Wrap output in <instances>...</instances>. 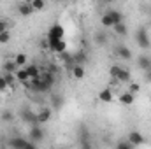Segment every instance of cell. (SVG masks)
I'll use <instances>...</instances> for the list:
<instances>
[{"label":"cell","mask_w":151,"mask_h":149,"mask_svg":"<svg viewBox=\"0 0 151 149\" xmlns=\"http://www.w3.org/2000/svg\"><path fill=\"white\" fill-rule=\"evenodd\" d=\"M9 148L11 149H37L32 140L23 139V137H12V139H9Z\"/></svg>","instance_id":"cell-1"},{"label":"cell","mask_w":151,"mask_h":149,"mask_svg":"<svg viewBox=\"0 0 151 149\" xmlns=\"http://www.w3.org/2000/svg\"><path fill=\"white\" fill-rule=\"evenodd\" d=\"M63 34H65V30H63V27L60 25V23H55L51 28H49V32H47V44H51V42H56V40H63Z\"/></svg>","instance_id":"cell-2"},{"label":"cell","mask_w":151,"mask_h":149,"mask_svg":"<svg viewBox=\"0 0 151 149\" xmlns=\"http://www.w3.org/2000/svg\"><path fill=\"white\" fill-rule=\"evenodd\" d=\"M135 40H137L139 47H142V49H148L151 46V40H150V35H148V30H146V28H139V30H137Z\"/></svg>","instance_id":"cell-3"},{"label":"cell","mask_w":151,"mask_h":149,"mask_svg":"<svg viewBox=\"0 0 151 149\" xmlns=\"http://www.w3.org/2000/svg\"><path fill=\"white\" fill-rule=\"evenodd\" d=\"M30 88L34 90V91H37V93H46V91H49V84L47 82H44L42 81V77H37V79H32L30 81Z\"/></svg>","instance_id":"cell-4"},{"label":"cell","mask_w":151,"mask_h":149,"mask_svg":"<svg viewBox=\"0 0 151 149\" xmlns=\"http://www.w3.org/2000/svg\"><path fill=\"white\" fill-rule=\"evenodd\" d=\"M28 135H30V139H28V140H32L34 144H37V142H40V140L44 139V130L40 128V125H34V126L30 128Z\"/></svg>","instance_id":"cell-5"},{"label":"cell","mask_w":151,"mask_h":149,"mask_svg":"<svg viewBox=\"0 0 151 149\" xmlns=\"http://www.w3.org/2000/svg\"><path fill=\"white\" fill-rule=\"evenodd\" d=\"M21 119L25 123H28L30 126H34V125H37V112H34L32 109H23L21 111Z\"/></svg>","instance_id":"cell-6"},{"label":"cell","mask_w":151,"mask_h":149,"mask_svg":"<svg viewBox=\"0 0 151 149\" xmlns=\"http://www.w3.org/2000/svg\"><path fill=\"white\" fill-rule=\"evenodd\" d=\"M128 142L135 148V146H142V144L146 142V139H144V135H142L141 132H135V130H134V132L128 133Z\"/></svg>","instance_id":"cell-7"},{"label":"cell","mask_w":151,"mask_h":149,"mask_svg":"<svg viewBox=\"0 0 151 149\" xmlns=\"http://www.w3.org/2000/svg\"><path fill=\"white\" fill-rule=\"evenodd\" d=\"M47 46H49V51H53V53H56V54H63L65 49H67L65 40H56V42H51V44H47Z\"/></svg>","instance_id":"cell-8"},{"label":"cell","mask_w":151,"mask_h":149,"mask_svg":"<svg viewBox=\"0 0 151 149\" xmlns=\"http://www.w3.org/2000/svg\"><path fill=\"white\" fill-rule=\"evenodd\" d=\"M18 12H19V16L28 18V16H32V14H34V9H32L30 2H21V4L18 5Z\"/></svg>","instance_id":"cell-9"},{"label":"cell","mask_w":151,"mask_h":149,"mask_svg":"<svg viewBox=\"0 0 151 149\" xmlns=\"http://www.w3.org/2000/svg\"><path fill=\"white\" fill-rule=\"evenodd\" d=\"M99 98L102 100V102H106V104H111L114 100V93H113V90L111 88H104L100 93H99Z\"/></svg>","instance_id":"cell-10"},{"label":"cell","mask_w":151,"mask_h":149,"mask_svg":"<svg viewBox=\"0 0 151 149\" xmlns=\"http://www.w3.org/2000/svg\"><path fill=\"white\" fill-rule=\"evenodd\" d=\"M100 23H102V27H104V28H114V27H116V23H114L113 16L109 14V11H107V12H104V14L100 16Z\"/></svg>","instance_id":"cell-11"},{"label":"cell","mask_w":151,"mask_h":149,"mask_svg":"<svg viewBox=\"0 0 151 149\" xmlns=\"http://www.w3.org/2000/svg\"><path fill=\"white\" fill-rule=\"evenodd\" d=\"M116 54H118L121 60H130V58H132V51H130L127 46H123V44H119V46L116 47Z\"/></svg>","instance_id":"cell-12"},{"label":"cell","mask_w":151,"mask_h":149,"mask_svg":"<svg viewBox=\"0 0 151 149\" xmlns=\"http://www.w3.org/2000/svg\"><path fill=\"white\" fill-rule=\"evenodd\" d=\"M51 119V109H40L37 112V125H44Z\"/></svg>","instance_id":"cell-13"},{"label":"cell","mask_w":151,"mask_h":149,"mask_svg":"<svg viewBox=\"0 0 151 149\" xmlns=\"http://www.w3.org/2000/svg\"><path fill=\"white\" fill-rule=\"evenodd\" d=\"M116 81H118V82H123V84L130 82V81H132L130 70H128V69H125V67H121V70H119V74H118V77H116Z\"/></svg>","instance_id":"cell-14"},{"label":"cell","mask_w":151,"mask_h":149,"mask_svg":"<svg viewBox=\"0 0 151 149\" xmlns=\"http://www.w3.org/2000/svg\"><path fill=\"white\" fill-rule=\"evenodd\" d=\"M137 65H139V69H142L144 72H146V70H150V69H151V58H150V56L141 54V56L137 58Z\"/></svg>","instance_id":"cell-15"},{"label":"cell","mask_w":151,"mask_h":149,"mask_svg":"<svg viewBox=\"0 0 151 149\" xmlns=\"http://www.w3.org/2000/svg\"><path fill=\"white\" fill-rule=\"evenodd\" d=\"M25 70H27V74H28V77H30V81H32V79H37V77H40V69H39L35 63L27 65V67H25Z\"/></svg>","instance_id":"cell-16"},{"label":"cell","mask_w":151,"mask_h":149,"mask_svg":"<svg viewBox=\"0 0 151 149\" xmlns=\"http://www.w3.org/2000/svg\"><path fill=\"white\" fill-rule=\"evenodd\" d=\"M123 105H132L134 102H135V95H132V93H128V91H125V93H121L119 95V98H118Z\"/></svg>","instance_id":"cell-17"},{"label":"cell","mask_w":151,"mask_h":149,"mask_svg":"<svg viewBox=\"0 0 151 149\" xmlns=\"http://www.w3.org/2000/svg\"><path fill=\"white\" fill-rule=\"evenodd\" d=\"M12 60H14V63L18 65V69H25V67H27V60H28V56H27L25 53H18Z\"/></svg>","instance_id":"cell-18"},{"label":"cell","mask_w":151,"mask_h":149,"mask_svg":"<svg viewBox=\"0 0 151 149\" xmlns=\"http://www.w3.org/2000/svg\"><path fill=\"white\" fill-rule=\"evenodd\" d=\"M14 75H16V81H18V82H21V84H25V82H28V81H30V77H28V74H27V70H25V69H18Z\"/></svg>","instance_id":"cell-19"},{"label":"cell","mask_w":151,"mask_h":149,"mask_svg":"<svg viewBox=\"0 0 151 149\" xmlns=\"http://www.w3.org/2000/svg\"><path fill=\"white\" fill-rule=\"evenodd\" d=\"M16 70H18V65L14 63V60H7L4 63V72L5 74H16Z\"/></svg>","instance_id":"cell-20"},{"label":"cell","mask_w":151,"mask_h":149,"mask_svg":"<svg viewBox=\"0 0 151 149\" xmlns=\"http://www.w3.org/2000/svg\"><path fill=\"white\" fill-rule=\"evenodd\" d=\"M72 62H74V65H83V62H86V53L79 51V53L72 54Z\"/></svg>","instance_id":"cell-21"},{"label":"cell","mask_w":151,"mask_h":149,"mask_svg":"<svg viewBox=\"0 0 151 149\" xmlns=\"http://www.w3.org/2000/svg\"><path fill=\"white\" fill-rule=\"evenodd\" d=\"M113 30H114V34H118V35H121V37H125V35L128 34V30H127V25H125V23H118Z\"/></svg>","instance_id":"cell-22"},{"label":"cell","mask_w":151,"mask_h":149,"mask_svg":"<svg viewBox=\"0 0 151 149\" xmlns=\"http://www.w3.org/2000/svg\"><path fill=\"white\" fill-rule=\"evenodd\" d=\"M72 75L76 79H83L84 77V67L83 65H74L72 67Z\"/></svg>","instance_id":"cell-23"},{"label":"cell","mask_w":151,"mask_h":149,"mask_svg":"<svg viewBox=\"0 0 151 149\" xmlns=\"http://www.w3.org/2000/svg\"><path fill=\"white\" fill-rule=\"evenodd\" d=\"M4 79H5V82H7V86H9V88H14V86H16V82H18L14 74H4Z\"/></svg>","instance_id":"cell-24"},{"label":"cell","mask_w":151,"mask_h":149,"mask_svg":"<svg viewBox=\"0 0 151 149\" xmlns=\"http://www.w3.org/2000/svg\"><path fill=\"white\" fill-rule=\"evenodd\" d=\"M109 14L113 16V19H114L116 25H118V23H123V14H121L119 11H109Z\"/></svg>","instance_id":"cell-25"},{"label":"cell","mask_w":151,"mask_h":149,"mask_svg":"<svg viewBox=\"0 0 151 149\" xmlns=\"http://www.w3.org/2000/svg\"><path fill=\"white\" fill-rule=\"evenodd\" d=\"M30 5H32L34 12H35V11H42V9L46 7V4H44L42 0H34V2H30Z\"/></svg>","instance_id":"cell-26"},{"label":"cell","mask_w":151,"mask_h":149,"mask_svg":"<svg viewBox=\"0 0 151 149\" xmlns=\"http://www.w3.org/2000/svg\"><path fill=\"white\" fill-rule=\"evenodd\" d=\"M106 40H107V35H106V32H97V35H95V42L97 44H106Z\"/></svg>","instance_id":"cell-27"},{"label":"cell","mask_w":151,"mask_h":149,"mask_svg":"<svg viewBox=\"0 0 151 149\" xmlns=\"http://www.w3.org/2000/svg\"><path fill=\"white\" fill-rule=\"evenodd\" d=\"M42 81H44V82H47L49 86H53V84H55V75L49 74V72H44V75H42Z\"/></svg>","instance_id":"cell-28"},{"label":"cell","mask_w":151,"mask_h":149,"mask_svg":"<svg viewBox=\"0 0 151 149\" xmlns=\"http://www.w3.org/2000/svg\"><path fill=\"white\" fill-rule=\"evenodd\" d=\"M139 91H141V84H137V82H130V84H128V93L135 95V93H139Z\"/></svg>","instance_id":"cell-29"},{"label":"cell","mask_w":151,"mask_h":149,"mask_svg":"<svg viewBox=\"0 0 151 149\" xmlns=\"http://www.w3.org/2000/svg\"><path fill=\"white\" fill-rule=\"evenodd\" d=\"M114 149H134V146L128 142V140H121V142H118L116 144V148Z\"/></svg>","instance_id":"cell-30"},{"label":"cell","mask_w":151,"mask_h":149,"mask_svg":"<svg viewBox=\"0 0 151 149\" xmlns=\"http://www.w3.org/2000/svg\"><path fill=\"white\" fill-rule=\"evenodd\" d=\"M119 70H121V67H119V65H113V67L109 69V74H111V77H113V79H116V77H118V74H119Z\"/></svg>","instance_id":"cell-31"},{"label":"cell","mask_w":151,"mask_h":149,"mask_svg":"<svg viewBox=\"0 0 151 149\" xmlns=\"http://www.w3.org/2000/svg\"><path fill=\"white\" fill-rule=\"evenodd\" d=\"M12 117H14V116H12V111H2V119H4V121L9 123V121H12Z\"/></svg>","instance_id":"cell-32"},{"label":"cell","mask_w":151,"mask_h":149,"mask_svg":"<svg viewBox=\"0 0 151 149\" xmlns=\"http://www.w3.org/2000/svg\"><path fill=\"white\" fill-rule=\"evenodd\" d=\"M9 40H11V34H9V32L0 34V44H7Z\"/></svg>","instance_id":"cell-33"},{"label":"cell","mask_w":151,"mask_h":149,"mask_svg":"<svg viewBox=\"0 0 151 149\" xmlns=\"http://www.w3.org/2000/svg\"><path fill=\"white\" fill-rule=\"evenodd\" d=\"M4 32H9V25L5 19H0V34H4Z\"/></svg>","instance_id":"cell-34"},{"label":"cell","mask_w":151,"mask_h":149,"mask_svg":"<svg viewBox=\"0 0 151 149\" xmlns=\"http://www.w3.org/2000/svg\"><path fill=\"white\" fill-rule=\"evenodd\" d=\"M9 86H7V82H5V79H4V75H0V91H5Z\"/></svg>","instance_id":"cell-35"},{"label":"cell","mask_w":151,"mask_h":149,"mask_svg":"<svg viewBox=\"0 0 151 149\" xmlns=\"http://www.w3.org/2000/svg\"><path fill=\"white\" fill-rule=\"evenodd\" d=\"M144 79H146V82H151V69L144 72Z\"/></svg>","instance_id":"cell-36"},{"label":"cell","mask_w":151,"mask_h":149,"mask_svg":"<svg viewBox=\"0 0 151 149\" xmlns=\"http://www.w3.org/2000/svg\"><path fill=\"white\" fill-rule=\"evenodd\" d=\"M83 149H93L90 146V140H83Z\"/></svg>","instance_id":"cell-37"}]
</instances>
